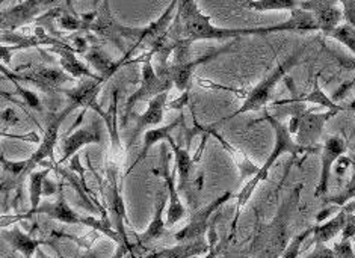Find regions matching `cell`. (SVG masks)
Returning a JSON list of instances; mask_svg holds the SVG:
<instances>
[{
	"label": "cell",
	"mask_w": 355,
	"mask_h": 258,
	"mask_svg": "<svg viewBox=\"0 0 355 258\" xmlns=\"http://www.w3.org/2000/svg\"><path fill=\"white\" fill-rule=\"evenodd\" d=\"M250 37V29H227L212 24V19L202 14L196 0H180L175 19L168 30L173 43H197L202 39H232Z\"/></svg>",
	"instance_id": "obj_1"
},
{
	"label": "cell",
	"mask_w": 355,
	"mask_h": 258,
	"mask_svg": "<svg viewBox=\"0 0 355 258\" xmlns=\"http://www.w3.org/2000/svg\"><path fill=\"white\" fill-rule=\"evenodd\" d=\"M260 121H266V122H269V126L272 127L274 135H275L274 148H272V151H270L269 157L266 159L265 165L261 166V168H259L256 176L252 177V180L248 181V185L242 189V192L238 196V209H241V207L248 201V199L252 195V192H254V189L260 185V183L268 178L269 171L274 166V163L278 160V157L283 156V154L298 156V154H302V153H313V151H316V149H318V148H306V147H301L300 144H297V140L292 138V133H291L289 127H287L284 122H282L280 120L275 118L274 115H270L266 111H265L263 118L256 121V122H260Z\"/></svg>",
	"instance_id": "obj_2"
},
{
	"label": "cell",
	"mask_w": 355,
	"mask_h": 258,
	"mask_svg": "<svg viewBox=\"0 0 355 258\" xmlns=\"http://www.w3.org/2000/svg\"><path fill=\"white\" fill-rule=\"evenodd\" d=\"M307 46L304 44L302 47H300L297 52H293L292 55H289L286 57V59L283 62L278 64L275 68L270 71L268 76L260 80L257 85L252 88L250 93L247 94V97H245L242 106L239 107L238 111L233 112L232 115L225 116L224 120L218 121L216 124H214V129H216L218 126H221V124L227 122V121H232L234 118H238V116H241L242 113H247V112H256V111H261L265 109V106L270 102V97H272L274 94V89L275 86L280 83L282 80H284V77L287 76V73H289L295 65H298L301 57L304 55V52H306Z\"/></svg>",
	"instance_id": "obj_3"
},
{
	"label": "cell",
	"mask_w": 355,
	"mask_h": 258,
	"mask_svg": "<svg viewBox=\"0 0 355 258\" xmlns=\"http://www.w3.org/2000/svg\"><path fill=\"white\" fill-rule=\"evenodd\" d=\"M274 106H284L282 115H291L292 120L289 127L292 135H297V144L306 148H318L316 144L324 133L325 124L339 113L336 111H327L318 113L313 109H307L304 103H293L289 100H280Z\"/></svg>",
	"instance_id": "obj_4"
},
{
	"label": "cell",
	"mask_w": 355,
	"mask_h": 258,
	"mask_svg": "<svg viewBox=\"0 0 355 258\" xmlns=\"http://www.w3.org/2000/svg\"><path fill=\"white\" fill-rule=\"evenodd\" d=\"M155 53L148 50L147 55L142 57V68H141V85L135 91V93L128 98L125 102V112L123 118V126H125L129 121V116L132 115L133 107L139 102H150L151 98L156 95H160L164 93H168L173 88V80L168 76L166 73V65H157V71L151 65V57Z\"/></svg>",
	"instance_id": "obj_5"
},
{
	"label": "cell",
	"mask_w": 355,
	"mask_h": 258,
	"mask_svg": "<svg viewBox=\"0 0 355 258\" xmlns=\"http://www.w3.org/2000/svg\"><path fill=\"white\" fill-rule=\"evenodd\" d=\"M144 28H129L115 20L112 15L109 0H103L98 10H96V19L91 23L88 32L96 33L97 37L106 38L114 43L118 48L123 50V39H133L135 43L139 39Z\"/></svg>",
	"instance_id": "obj_6"
},
{
	"label": "cell",
	"mask_w": 355,
	"mask_h": 258,
	"mask_svg": "<svg viewBox=\"0 0 355 258\" xmlns=\"http://www.w3.org/2000/svg\"><path fill=\"white\" fill-rule=\"evenodd\" d=\"M2 74L10 80L31 83V85L37 86L47 94L62 93V85L69 82H74V77H71L69 73L59 68H52V66L47 65H35L24 73H11L2 65Z\"/></svg>",
	"instance_id": "obj_7"
},
{
	"label": "cell",
	"mask_w": 355,
	"mask_h": 258,
	"mask_svg": "<svg viewBox=\"0 0 355 258\" xmlns=\"http://www.w3.org/2000/svg\"><path fill=\"white\" fill-rule=\"evenodd\" d=\"M106 198H107V209H109V212H111L114 227L116 228L118 236L121 237V246H118V252L114 258H120L125 252L130 251L132 245L129 243L128 236H125L124 221H128V218H125L123 195L120 194V187H118V171L114 165H111L107 168Z\"/></svg>",
	"instance_id": "obj_8"
},
{
	"label": "cell",
	"mask_w": 355,
	"mask_h": 258,
	"mask_svg": "<svg viewBox=\"0 0 355 258\" xmlns=\"http://www.w3.org/2000/svg\"><path fill=\"white\" fill-rule=\"evenodd\" d=\"M74 111V107L71 104H69L65 107L62 112H59L58 115H55L52 120L49 121L47 127L44 130V135L41 138V142L37 148V151L33 153L29 159V171L33 172L35 169V166L43 163L46 159L53 160V156H55V147L58 144V139H59V130H61V126L64 120L69 116L71 112Z\"/></svg>",
	"instance_id": "obj_9"
},
{
	"label": "cell",
	"mask_w": 355,
	"mask_h": 258,
	"mask_svg": "<svg viewBox=\"0 0 355 258\" xmlns=\"http://www.w3.org/2000/svg\"><path fill=\"white\" fill-rule=\"evenodd\" d=\"M106 79H80L79 85L73 89H62L61 94H65L70 98V104L76 109H82L80 115L76 124H79L83 118V115L88 109H94L97 106V97L103 88Z\"/></svg>",
	"instance_id": "obj_10"
},
{
	"label": "cell",
	"mask_w": 355,
	"mask_h": 258,
	"mask_svg": "<svg viewBox=\"0 0 355 258\" xmlns=\"http://www.w3.org/2000/svg\"><path fill=\"white\" fill-rule=\"evenodd\" d=\"M50 2H53V0H24L20 5L3 10L0 28H2V30L14 32L15 29L24 26V24L32 23Z\"/></svg>",
	"instance_id": "obj_11"
},
{
	"label": "cell",
	"mask_w": 355,
	"mask_h": 258,
	"mask_svg": "<svg viewBox=\"0 0 355 258\" xmlns=\"http://www.w3.org/2000/svg\"><path fill=\"white\" fill-rule=\"evenodd\" d=\"M319 26L315 19V15L301 10V8H295L291 11V17L283 23L274 24V26H265V28H252L250 29L251 35H268V33H277V32H295V33H304V32H318Z\"/></svg>",
	"instance_id": "obj_12"
},
{
	"label": "cell",
	"mask_w": 355,
	"mask_h": 258,
	"mask_svg": "<svg viewBox=\"0 0 355 258\" xmlns=\"http://www.w3.org/2000/svg\"><path fill=\"white\" fill-rule=\"evenodd\" d=\"M232 196H233L232 192H225L221 198H218V199H215V201L210 203L206 209L197 212L192 216V219L188 225H186L183 230H180L174 236L175 240H179V242H191V240L201 239L206 234V231L209 228V221H210V218H212V214Z\"/></svg>",
	"instance_id": "obj_13"
},
{
	"label": "cell",
	"mask_w": 355,
	"mask_h": 258,
	"mask_svg": "<svg viewBox=\"0 0 355 258\" xmlns=\"http://www.w3.org/2000/svg\"><path fill=\"white\" fill-rule=\"evenodd\" d=\"M346 149L345 139L340 136H329L325 144L322 145V154H320V160H322V169H320V180L316 187V196H324L328 192L329 186V176H331V168L336 160H339L343 156Z\"/></svg>",
	"instance_id": "obj_14"
},
{
	"label": "cell",
	"mask_w": 355,
	"mask_h": 258,
	"mask_svg": "<svg viewBox=\"0 0 355 258\" xmlns=\"http://www.w3.org/2000/svg\"><path fill=\"white\" fill-rule=\"evenodd\" d=\"M166 142L170 144L173 148V153L175 156V171L179 172V192H183L188 198V201L191 205H193V199H192V187H193V181H192V169H193V160L189 154V148H183L174 140L173 136L166 139Z\"/></svg>",
	"instance_id": "obj_15"
},
{
	"label": "cell",
	"mask_w": 355,
	"mask_h": 258,
	"mask_svg": "<svg viewBox=\"0 0 355 258\" xmlns=\"http://www.w3.org/2000/svg\"><path fill=\"white\" fill-rule=\"evenodd\" d=\"M101 142H103V133H101V129L96 121L92 122L89 127H82L79 130H76L69 138L64 139L62 157L59 159V165L74 157L80 148Z\"/></svg>",
	"instance_id": "obj_16"
},
{
	"label": "cell",
	"mask_w": 355,
	"mask_h": 258,
	"mask_svg": "<svg viewBox=\"0 0 355 258\" xmlns=\"http://www.w3.org/2000/svg\"><path fill=\"white\" fill-rule=\"evenodd\" d=\"M230 50V46H227L221 50H218V52H214L210 55L206 56H201V57H193L192 61L186 62V64H180V65H174V64H166V73L168 76L171 77L174 86L180 91V93H186V91H189L191 86V80H192V74L196 71V68L201 64H206L209 61L215 59L219 55H223L225 52Z\"/></svg>",
	"instance_id": "obj_17"
},
{
	"label": "cell",
	"mask_w": 355,
	"mask_h": 258,
	"mask_svg": "<svg viewBox=\"0 0 355 258\" xmlns=\"http://www.w3.org/2000/svg\"><path fill=\"white\" fill-rule=\"evenodd\" d=\"M168 107V93L156 95L148 102L147 111L142 115L132 113L135 120V131L132 135V142L139 138L141 133L146 131L150 127H156L164 121V113Z\"/></svg>",
	"instance_id": "obj_18"
},
{
	"label": "cell",
	"mask_w": 355,
	"mask_h": 258,
	"mask_svg": "<svg viewBox=\"0 0 355 258\" xmlns=\"http://www.w3.org/2000/svg\"><path fill=\"white\" fill-rule=\"evenodd\" d=\"M162 153V171H164V178H165V186L168 189V196H170V207H168L166 212V225L173 227L174 223L179 222L182 218H184L186 209L182 204V199L179 196V189L175 187L174 183V172H170V166H168V153L165 145L160 149Z\"/></svg>",
	"instance_id": "obj_19"
},
{
	"label": "cell",
	"mask_w": 355,
	"mask_h": 258,
	"mask_svg": "<svg viewBox=\"0 0 355 258\" xmlns=\"http://www.w3.org/2000/svg\"><path fill=\"white\" fill-rule=\"evenodd\" d=\"M168 201H170V196H168V189L165 187L162 192H159V195H157L155 216H153V219H151L147 231L142 232V234H138V242L141 246H147L148 243L155 242V240L168 234L166 222L164 221V210H165V205Z\"/></svg>",
	"instance_id": "obj_20"
},
{
	"label": "cell",
	"mask_w": 355,
	"mask_h": 258,
	"mask_svg": "<svg viewBox=\"0 0 355 258\" xmlns=\"http://www.w3.org/2000/svg\"><path fill=\"white\" fill-rule=\"evenodd\" d=\"M132 53L129 52L124 57H121L120 61H114L112 57H109L100 47L89 46V48L85 53V59L88 61V64L92 66V68L98 71L100 77L109 80L125 64V61H128V57Z\"/></svg>",
	"instance_id": "obj_21"
},
{
	"label": "cell",
	"mask_w": 355,
	"mask_h": 258,
	"mask_svg": "<svg viewBox=\"0 0 355 258\" xmlns=\"http://www.w3.org/2000/svg\"><path fill=\"white\" fill-rule=\"evenodd\" d=\"M52 52L59 56V64L62 70L69 73L74 79H98L97 73H92L88 66L83 64L71 47H53Z\"/></svg>",
	"instance_id": "obj_22"
},
{
	"label": "cell",
	"mask_w": 355,
	"mask_h": 258,
	"mask_svg": "<svg viewBox=\"0 0 355 258\" xmlns=\"http://www.w3.org/2000/svg\"><path fill=\"white\" fill-rule=\"evenodd\" d=\"M182 122H183V115H180L179 118L168 124V126L157 127V129H153V130H147L146 133H144V147L141 149V154L138 156V159L135 160V163L132 165V168L129 169V172L135 168V166H138L139 162H142L144 159H146V157L150 153V149L153 148L157 142H162V140H166L168 138H170L173 130H175L177 127H179Z\"/></svg>",
	"instance_id": "obj_23"
},
{
	"label": "cell",
	"mask_w": 355,
	"mask_h": 258,
	"mask_svg": "<svg viewBox=\"0 0 355 258\" xmlns=\"http://www.w3.org/2000/svg\"><path fill=\"white\" fill-rule=\"evenodd\" d=\"M2 236L11 245V248L21 252L24 258H32V255L38 251V246L41 245L40 240L32 239L29 234H24L19 225H14L10 231L3 230Z\"/></svg>",
	"instance_id": "obj_24"
},
{
	"label": "cell",
	"mask_w": 355,
	"mask_h": 258,
	"mask_svg": "<svg viewBox=\"0 0 355 258\" xmlns=\"http://www.w3.org/2000/svg\"><path fill=\"white\" fill-rule=\"evenodd\" d=\"M207 243L205 239L191 240V242H182V245H177L174 248L162 249L160 252L151 254L147 258H192L198 254L207 252Z\"/></svg>",
	"instance_id": "obj_25"
},
{
	"label": "cell",
	"mask_w": 355,
	"mask_h": 258,
	"mask_svg": "<svg viewBox=\"0 0 355 258\" xmlns=\"http://www.w3.org/2000/svg\"><path fill=\"white\" fill-rule=\"evenodd\" d=\"M289 102L293 103H311V104H318V106H322L327 107L328 111H336V112H343V111H348L349 107L346 106H340L337 104L331 97H328L322 88L319 85V74L315 79V85H313V89L310 91V94L307 95H295L292 98H289Z\"/></svg>",
	"instance_id": "obj_26"
},
{
	"label": "cell",
	"mask_w": 355,
	"mask_h": 258,
	"mask_svg": "<svg viewBox=\"0 0 355 258\" xmlns=\"http://www.w3.org/2000/svg\"><path fill=\"white\" fill-rule=\"evenodd\" d=\"M346 222H348V213L340 212L337 213L336 218L328 221L322 225L313 227V234H315V243H327L334 239L339 232L343 231Z\"/></svg>",
	"instance_id": "obj_27"
},
{
	"label": "cell",
	"mask_w": 355,
	"mask_h": 258,
	"mask_svg": "<svg viewBox=\"0 0 355 258\" xmlns=\"http://www.w3.org/2000/svg\"><path fill=\"white\" fill-rule=\"evenodd\" d=\"M94 111L100 113L101 118L106 121V127L109 130V136H111L112 140V148L114 151H118L121 148V142H120V136H118V130H116V111H118V91L114 89L112 97H111V106H109V111L105 112L101 111L98 104L94 107Z\"/></svg>",
	"instance_id": "obj_28"
},
{
	"label": "cell",
	"mask_w": 355,
	"mask_h": 258,
	"mask_svg": "<svg viewBox=\"0 0 355 258\" xmlns=\"http://www.w3.org/2000/svg\"><path fill=\"white\" fill-rule=\"evenodd\" d=\"M50 171H52V166H49V168L43 169V171H33L32 174H29V180H31V210L29 213L35 212L38 207L41 205V196L44 195V185H46V180L49 177ZM28 213V214H29Z\"/></svg>",
	"instance_id": "obj_29"
},
{
	"label": "cell",
	"mask_w": 355,
	"mask_h": 258,
	"mask_svg": "<svg viewBox=\"0 0 355 258\" xmlns=\"http://www.w3.org/2000/svg\"><path fill=\"white\" fill-rule=\"evenodd\" d=\"M245 6L257 12L293 11L295 8H300V0H250Z\"/></svg>",
	"instance_id": "obj_30"
},
{
	"label": "cell",
	"mask_w": 355,
	"mask_h": 258,
	"mask_svg": "<svg viewBox=\"0 0 355 258\" xmlns=\"http://www.w3.org/2000/svg\"><path fill=\"white\" fill-rule=\"evenodd\" d=\"M318 21L319 32H322L325 37H328L339 24H342L343 20V12L339 8H331V10H327L324 12H319L315 15Z\"/></svg>",
	"instance_id": "obj_31"
},
{
	"label": "cell",
	"mask_w": 355,
	"mask_h": 258,
	"mask_svg": "<svg viewBox=\"0 0 355 258\" xmlns=\"http://www.w3.org/2000/svg\"><path fill=\"white\" fill-rule=\"evenodd\" d=\"M328 37L339 41V43L348 47L355 57V28L354 26H351L348 23H342L331 33H329Z\"/></svg>",
	"instance_id": "obj_32"
},
{
	"label": "cell",
	"mask_w": 355,
	"mask_h": 258,
	"mask_svg": "<svg viewBox=\"0 0 355 258\" xmlns=\"http://www.w3.org/2000/svg\"><path fill=\"white\" fill-rule=\"evenodd\" d=\"M59 28L67 32H80V30H87L85 21H83L82 17H78L74 12H62L58 17Z\"/></svg>",
	"instance_id": "obj_33"
},
{
	"label": "cell",
	"mask_w": 355,
	"mask_h": 258,
	"mask_svg": "<svg viewBox=\"0 0 355 258\" xmlns=\"http://www.w3.org/2000/svg\"><path fill=\"white\" fill-rule=\"evenodd\" d=\"M337 3H339V0H302V2H300V8L304 11L311 12L313 15H316L319 12L336 8Z\"/></svg>",
	"instance_id": "obj_34"
},
{
	"label": "cell",
	"mask_w": 355,
	"mask_h": 258,
	"mask_svg": "<svg viewBox=\"0 0 355 258\" xmlns=\"http://www.w3.org/2000/svg\"><path fill=\"white\" fill-rule=\"evenodd\" d=\"M311 232H313V228L306 230L304 232H301V234H298L297 237H295L292 242L289 243V246L286 248V251L283 252L282 258H298L304 240H306L311 234Z\"/></svg>",
	"instance_id": "obj_35"
},
{
	"label": "cell",
	"mask_w": 355,
	"mask_h": 258,
	"mask_svg": "<svg viewBox=\"0 0 355 258\" xmlns=\"http://www.w3.org/2000/svg\"><path fill=\"white\" fill-rule=\"evenodd\" d=\"M11 82L15 85L17 93H19V95H21L24 98V102L28 103V106H31L32 109H35V111H41V103H40V98L37 94H33V93H31V91L24 89L20 85V82H17V80H11Z\"/></svg>",
	"instance_id": "obj_36"
},
{
	"label": "cell",
	"mask_w": 355,
	"mask_h": 258,
	"mask_svg": "<svg viewBox=\"0 0 355 258\" xmlns=\"http://www.w3.org/2000/svg\"><path fill=\"white\" fill-rule=\"evenodd\" d=\"M342 5L343 21L355 28V0H339Z\"/></svg>",
	"instance_id": "obj_37"
},
{
	"label": "cell",
	"mask_w": 355,
	"mask_h": 258,
	"mask_svg": "<svg viewBox=\"0 0 355 258\" xmlns=\"http://www.w3.org/2000/svg\"><path fill=\"white\" fill-rule=\"evenodd\" d=\"M304 258H339V255L336 254L334 249L327 248L325 243H316L315 251H311L307 257Z\"/></svg>",
	"instance_id": "obj_38"
},
{
	"label": "cell",
	"mask_w": 355,
	"mask_h": 258,
	"mask_svg": "<svg viewBox=\"0 0 355 258\" xmlns=\"http://www.w3.org/2000/svg\"><path fill=\"white\" fill-rule=\"evenodd\" d=\"M354 196H355V172H354V176L349 181V185L346 186V189L343 190V194L339 195V196H336V198H331L329 201L336 203V204H345L346 201H348V199H351Z\"/></svg>",
	"instance_id": "obj_39"
},
{
	"label": "cell",
	"mask_w": 355,
	"mask_h": 258,
	"mask_svg": "<svg viewBox=\"0 0 355 258\" xmlns=\"http://www.w3.org/2000/svg\"><path fill=\"white\" fill-rule=\"evenodd\" d=\"M334 251L337 255H339V258H355L349 240H342L340 243H337Z\"/></svg>",
	"instance_id": "obj_40"
},
{
	"label": "cell",
	"mask_w": 355,
	"mask_h": 258,
	"mask_svg": "<svg viewBox=\"0 0 355 258\" xmlns=\"http://www.w3.org/2000/svg\"><path fill=\"white\" fill-rule=\"evenodd\" d=\"M2 121L5 126H17V124L20 122V118L17 116L12 107H8V109H5L2 113Z\"/></svg>",
	"instance_id": "obj_41"
},
{
	"label": "cell",
	"mask_w": 355,
	"mask_h": 258,
	"mask_svg": "<svg viewBox=\"0 0 355 258\" xmlns=\"http://www.w3.org/2000/svg\"><path fill=\"white\" fill-rule=\"evenodd\" d=\"M334 56H336L337 64H339L343 70H349V71L355 70V57L343 56V55H334Z\"/></svg>",
	"instance_id": "obj_42"
},
{
	"label": "cell",
	"mask_w": 355,
	"mask_h": 258,
	"mask_svg": "<svg viewBox=\"0 0 355 258\" xmlns=\"http://www.w3.org/2000/svg\"><path fill=\"white\" fill-rule=\"evenodd\" d=\"M67 5H69V10H71V0H67Z\"/></svg>",
	"instance_id": "obj_43"
},
{
	"label": "cell",
	"mask_w": 355,
	"mask_h": 258,
	"mask_svg": "<svg viewBox=\"0 0 355 258\" xmlns=\"http://www.w3.org/2000/svg\"><path fill=\"white\" fill-rule=\"evenodd\" d=\"M97 3H98V0H92V5L97 6Z\"/></svg>",
	"instance_id": "obj_44"
}]
</instances>
